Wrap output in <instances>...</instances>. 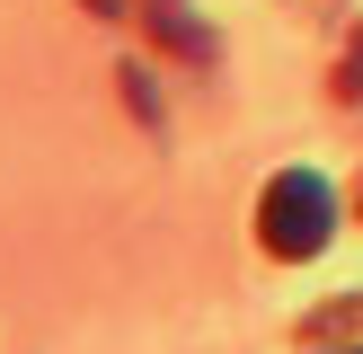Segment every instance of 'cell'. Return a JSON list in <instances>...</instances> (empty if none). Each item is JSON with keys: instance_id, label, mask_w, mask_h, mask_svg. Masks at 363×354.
<instances>
[{"instance_id": "obj_2", "label": "cell", "mask_w": 363, "mask_h": 354, "mask_svg": "<svg viewBox=\"0 0 363 354\" xmlns=\"http://www.w3.org/2000/svg\"><path fill=\"white\" fill-rule=\"evenodd\" d=\"M301 354H363V292H337L301 319Z\"/></svg>"}, {"instance_id": "obj_1", "label": "cell", "mask_w": 363, "mask_h": 354, "mask_svg": "<svg viewBox=\"0 0 363 354\" xmlns=\"http://www.w3.org/2000/svg\"><path fill=\"white\" fill-rule=\"evenodd\" d=\"M328 230H337V195H328L319 169H284L275 186L257 195V239H266V257H319Z\"/></svg>"}, {"instance_id": "obj_3", "label": "cell", "mask_w": 363, "mask_h": 354, "mask_svg": "<svg viewBox=\"0 0 363 354\" xmlns=\"http://www.w3.org/2000/svg\"><path fill=\"white\" fill-rule=\"evenodd\" d=\"M89 18H133V0H80Z\"/></svg>"}]
</instances>
